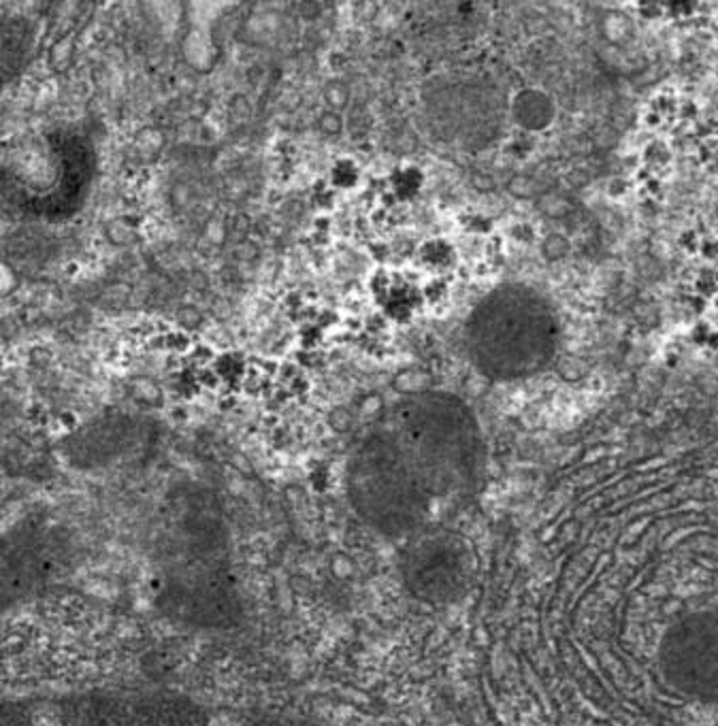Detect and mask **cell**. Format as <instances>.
Instances as JSON below:
<instances>
[{
    "label": "cell",
    "instance_id": "8992f818",
    "mask_svg": "<svg viewBox=\"0 0 718 726\" xmlns=\"http://www.w3.org/2000/svg\"><path fill=\"white\" fill-rule=\"evenodd\" d=\"M474 554L461 535L428 524L401 543L397 571L403 590L426 607L461 603L474 584Z\"/></svg>",
    "mask_w": 718,
    "mask_h": 726
},
{
    "label": "cell",
    "instance_id": "8fae6325",
    "mask_svg": "<svg viewBox=\"0 0 718 726\" xmlns=\"http://www.w3.org/2000/svg\"><path fill=\"white\" fill-rule=\"evenodd\" d=\"M3 726H33V716L28 707L22 703H5L3 707Z\"/></svg>",
    "mask_w": 718,
    "mask_h": 726
},
{
    "label": "cell",
    "instance_id": "3957f363",
    "mask_svg": "<svg viewBox=\"0 0 718 726\" xmlns=\"http://www.w3.org/2000/svg\"><path fill=\"white\" fill-rule=\"evenodd\" d=\"M474 365L488 379L533 377L554 360L560 320L544 294L524 283H505L486 294L464 329Z\"/></svg>",
    "mask_w": 718,
    "mask_h": 726
},
{
    "label": "cell",
    "instance_id": "7c38bea8",
    "mask_svg": "<svg viewBox=\"0 0 718 726\" xmlns=\"http://www.w3.org/2000/svg\"><path fill=\"white\" fill-rule=\"evenodd\" d=\"M541 252H544L546 258L550 260L563 258L567 256V252H570V244H567L563 234H548L544 244H541Z\"/></svg>",
    "mask_w": 718,
    "mask_h": 726
},
{
    "label": "cell",
    "instance_id": "4fadbf2b",
    "mask_svg": "<svg viewBox=\"0 0 718 726\" xmlns=\"http://www.w3.org/2000/svg\"><path fill=\"white\" fill-rule=\"evenodd\" d=\"M512 187H516V190H514L516 196H529L531 192H533V190H531V187H533V184H531L527 177H518L516 184Z\"/></svg>",
    "mask_w": 718,
    "mask_h": 726
},
{
    "label": "cell",
    "instance_id": "52a82bcc",
    "mask_svg": "<svg viewBox=\"0 0 718 726\" xmlns=\"http://www.w3.org/2000/svg\"><path fill=\"white\" fill-rule=\"evenodd\" d=\"M659 673L669 691L699 705H718V609L686 611L661 635Z\"/></svg>",
    "mask_w": 718,
    "mask_h": 726
},
{
    "label": "cell",
    "instance_id": "5b68a950",
    "mask_svg": "<svg viewBox=\"0 0 718 726\" xmlns=\"http://www.w3.org/2000/svg\"><path fill=\"white\" fill-rule=\"evenodd\" d=\"M56 726H209L211 712L175 691H83L53 707Z\"/></svg>",
    "mask_w": 718,
    "mask_h": 726
},
{
    "label": "cell",
    "instance_id": "277c9868",
    "mask_svg": "<svg viewBox=\"0 0 718 726\" xmlns=\"http://www.w3.org/2000/svg\"><path fill=\"white\" fill-rule=\"evenodd\" d=\"M346 494L354 516L373 535L401 543L431 524L439 503L382 420L356 444L349 456Z\"/></svg>",
    "mask_w": 718,
    "mask_h": 726
},
{
    "label": "cell",
    "instance_id": "6da1fadb",
    "mask_svg": "<svg viewBox=\"0 0 718 726\" xmlns=\"http://www.w3.org/2000/svg\"><path fill=\"white\" fill-rule=\"evenodd\" d=\"M154 568L156 605L171 622L226 631L244 618L226 518L203 490L167 501L154 532Z\"/></svg>",
    "mask_w": 718,
    "mask_h": 726
},
{
    "label": "cell",
    "instance_id": "7a4b0ae2",
    "mask_svg": "<svg viewBox=\"0 0 718 726\" xmlns=\"http://www.w3.org/2000/svg\"><path fill=\"white\" fill-rule=\"evenodd\" d=\"M382 422L439 503L475 494L486 471V439L478 416L463 398L442 390L414 392L392 405Z\"/></svg>",
    "mask_w": 718,
    "mask_h": 726
},
{
    "label": "cell",
    "instance_id": "9c48e42d",
    "mask_svg": "<svg viewBox=\"0 0 718 726\" xmlns=\"http://www.w3.org/2000/svg\"><path fill=\"white\" fill-rule=\"evenodd\" d=\"M510 118L524 132H544L557 119V105L541 90L527 88L510 100Z\"/></svg>",
    "mask_w": 718,
    "mask_h": 726
},
{
    "label": "cell",
    "instance_id": "ba28073f",
    "mask_svg": "<svg viewBox=\"0 0 718 726\" xmlns=\"http://www.w3.org/2000/svg\"><path fill=\"white\" fill-rule=\"evenodd\" d=\"M73 546L62 529L47 520H24L3 537V605L37 597L58 582Z\"/></svg>",
    "mask_w": 718,
    "mask_h": 726
},
{
    "label": "cell",
    "instance_id": "30bf717a",
    "mask_svg": "<svg viewBox=\"0 0 718 726\" xmlns=\"http://www.w3.org/2000/svg\"><path fill=\"white\" fill-rule=\"evenodd\" d=\"M244 726H324L311 720L299 718V716H286V713H269V712H256L250 713L244 720Z\"/></svg>",
    "mask_w": 718,
    "mask_h": 726
}]
</instances>
